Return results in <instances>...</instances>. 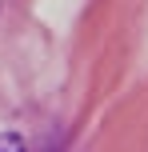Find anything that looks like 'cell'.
I'll use <instances>...</instances> for the list:
<instances>
[{"label": "cell", "instance_id": "6da1fadb", "mask_svg": "<svg viewBox=\"0 0 148 152\" xmlns=\"http://www.w3.org/2000/svg\"><path fill=\"white\" fill-rule=\"evenodd\" d=\"M0 152H24L16 136H0Z\"/></svg>", "mask_w": 148, "mask_h": 152}]
</instances>
